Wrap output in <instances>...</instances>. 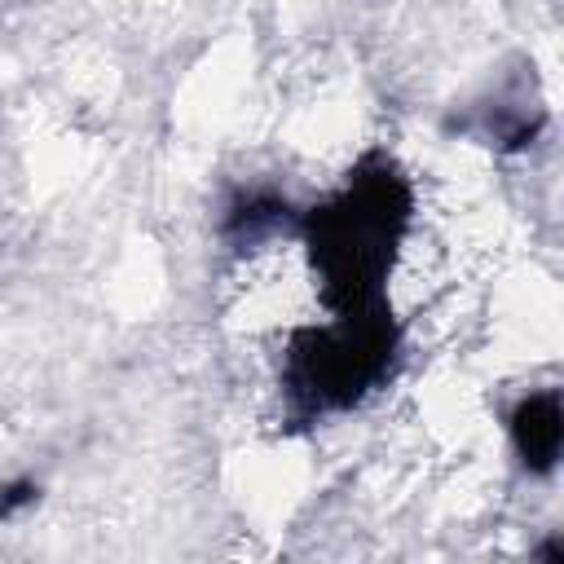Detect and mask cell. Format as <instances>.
<instances>
[{
	"label": "cell",
	"mask_w": 564,
	"mask_h": 564,
	"mask_svg": "<svg viewBox=\"0 0 564 564\" xmlns=\"http://www.w3.org/2000/svg\"><path fill=\"white\" fill-rule=\"evenodd\" d=\"M511 436H516V449H520V458H524L529 471H551L555 458H560V441H564L555 392L524 397L516 405V414H511Z\"/></svg>",
	"instance_id": "obj_1"
},
{
	"label": "cell",
	"mask_w": 564,
	"mask_h": 564,
	"mask_svg": "<svg viewBox=\"0 0 564 564\" xmlns=\"http://www.w3.org/2000/svg\"><path fill=\"white\" fill-rule=\"evenodd\" d=\"M22 502H35V489H31V485H13V489H4V498H0V516L18 511Z\"/></svg>",
	"instance_id": "obj_2"
}]
</instances>
